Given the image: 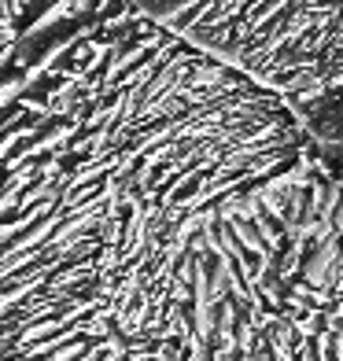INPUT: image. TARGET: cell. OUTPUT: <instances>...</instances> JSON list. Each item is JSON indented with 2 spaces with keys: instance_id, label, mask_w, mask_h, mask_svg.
Masks as SVG:
<instances>
[{
  "instance_id": "7a4b0ae2",
  "label": "cell",
  "mask_w": 343,
  "mask_h": 361,
  "mask_svg": "<svg viewBox=\"0 0 343 361\" xmlns=\"http://www.w3.org/2000/svg\"><path fill=\"white\" fill-rule=\"evenodd\" d=\"M273 89L343 173V0H129Z\"/></svg>"
},
{
  "instance_id": "6da1fadb",
  "label": "cell",
  "mask_w": 343,
  "mask_h": 361,
  "mask_svg": "<svg viewBox=\"0 0 343 361\" xmlns=\"http://www.w3.org/2000/svg\"><path fill=\"white\" fill-rule=\"evenodd\" d=\"M0 361H343V173L137 4L59 0L0 63Z\"/></svg>"
}]
</instances>
